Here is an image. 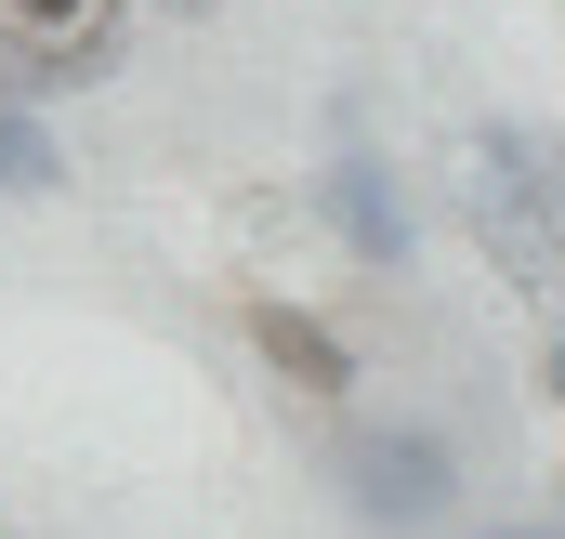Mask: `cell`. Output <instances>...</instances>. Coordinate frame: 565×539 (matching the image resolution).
Listing matches in <instances>:
<instances>
[{
    "mask_svg": "<svg viewBox=\"0 0 565 539\" xmlns=\"http://www.w3.org/2000/svg\"><path fill=\"white\" fill-rule=\"evenodd\" d=\"M329 487L342 514L382 539H434L460 514V447L447 421H369V408H329Z\"/></svg>",
    "mask_w": 565,
    "mask_h": 539,
    "instance_id": "obj_1",
    "label": "cell"
},
{
    "mask_svg": "<svg viewBox=\"0 0 565 539\" xmlns=\"http://www.w3.org/2000/svg\"><path fill=\"white\" fill-rule=\"evenodd\" d=\"M473 224H487V264L513 289L565 303V145L540 119H487L473 133Z\"/></svg>",
    "mask_w": 565,
    "mask_h": 539,
    "instance_id": "obj_2",
    "label": "cell"
},
{
    "mask_svg": "<svg viewBox=\"0 0 565 539\" xmlns=\"http://www.w3.org/2000/svg\"><path fill=\"white\" fill-rule=\"evenodd\" d=\"M316 211H329V237L355 251L369 276H408V251H422V224H408V184L369 158V145H342L329 171H316Z\"/></svg>",
    "mask_w": 565,
    "mask_h": 539,
    "instance_id": "obj_3",
    "label": "cell"
},
{
    "mask_svg": "<svg viewBox=\"0 0 565 539\" xmlns=\"http://www.w3.org/2000/svg\"><path fill=\"white\" fill-rule=\"evenodd\" d=\"M250 356H264L302 408H355V342H342L316 303H289V289H264V303H250Z\"/></svg>",
    "mask_w": 565,
    "mask_h": 539,
    "instance_id": "obj_4",
    "label": "cell"
},
{
    "mask_svg": "<svg viewBox=\"0 0 565 539\" xmlns=\"http://www.w3.org/2000/svg\"><path fill=\"white\" fill-rule=\"evenodd\" d=\"M106 66H119V13L53 27V40H13V53H0V93H13V106H53V93H93Z\"/></svg>",
    "mask_w": 565,
    "mask_h": 539,
    "instance_id": "obj_5",
    "label": "cell"
},
{
    "mask_svg": "<svg viewBox=\"0 0 565 539\" xmlns=\"http://www.w3.org/2000/svg\"><path fill=\"white\" fill-rule=\"evenodd\" d=\"M53 184H66V145H53V119L0 93V198H53Z\"/></svg>",
    "mask_w": 565,
    "mask_h": 539,
    "instance_id": "obj_6",
    "label": "cell"
},
{
    "mask_svg": "<svg viewBox=\"0 0 565 539\" xmlns=\"http://www.w3.org/2000/svg\"><path fill=\"white\" fill-rule=\"evenodd\" d=\"M93 13H119V0H0L13 40H53V27H93Z\"/></svg>",
    "mask_w": 565,
    "mask_h": 539,
    "instance_id": "obj_7",
    "label": "cell"
},
{
    "mask_svg": "<svg viewBox=\"0 0 565 539\" xmlns=\"http://www.w3.org/2000/svg\"><path fill=\"white\" fill-rule=\"evenodd\" d=\"M540 395L565 408V303H553V329H540Z\"/></svg>",
    "mask_w": 565,
    "mask_h": 539,
    "instance_id": "obj_8",
    "label": "cell"
},
{
    "mask_svg": "<svg viewBox=\"0 0 565 539\" xmlns=\"http://www.w3.org/2000/svg\"><path fill=\"white\" fill-rule=\"evenodd\" d=\"M158 13H224V0H158Z\"/></svg>",
    "mask_w": 565,
    "mask_h": 539,
    "instance_id": "obj_9",
    "label": "cell"
},
{
    "mask_svg": "<svg viewBox=\"0 0 565 539\" xmlns=\"http://www.w3.org/2000/svg\"><path fill=\"white\" fill-rule=\"evenodd\" d=\"M500 539H565V527H500Z\"/></svg>",
    "mask_w": 565,
    "mask_h": 539,
    "instance_id": "obj_10",
    "label": "cell"
}]
</instances>
